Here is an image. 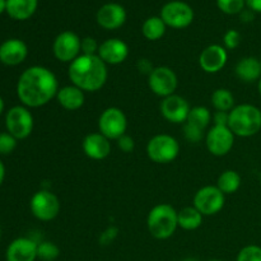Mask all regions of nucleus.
Here are the masks:
<instances>
[{"label":"nucleus","instance_id":"22","mask_svg":"<svg viewBox=\"0 0 261 261\" xmlns=\"http://www.w3.org/2000/svg\"><path fill=\"white\" fill-rule=\"evenodd\" d=\"M234 73H236L237 78L245 83H254V82L259 81L261 78L260 59L254 58V56L242 58L237 63Z\"/></svg>","mask_w":261,"mask_h":261},{"label":"nucleus","instance_id":"38","mask_svg":"<svg viewBox=\"0 0 261 261\" xmlns=\"http://www.w3.org/2000/svg\"><path fill=\"white\" fill-rule=\"evenodd\" d=\"M116 234H117L116 228H109L107 231H105L103 233H102L101 239H99V242H101L102 245H109L110 242L116 237Z\"/></svg>","mask_w":261,"mask_h":261},{"label":"nucleus","instance_id":"17","mask_svg":"<svg viewBox=\"0 0 261 261\" xmlns=\"http://www.w3.org/2000/svg\"><path fill=\"white\" fill-rule=\"evenodd\" d=\"M37 245L38 242L28 237L15 239L7 249V261H35L37 259Z\"/></svg>","mask_w":261,"mask_h":261},{"label":"nucleus","instance_id":"42","mask_svg":"<svg viewBox=\"0 0 261 261\" xmlns=\"http://www.w3.org/2000/svg\"><path fill=\"white\" fill-rule=\"evenodd\" d=\"M4 178H5V167H4V163L0 161V185L3 184Z\"/></svg>","mask_w":261,"mask_h":261},{"label":"nucleus","instance_id":"49","mask_svg":"<svg viewBox=\"0 0 261 261\" xmlns=\"http://www.w3.org/2000/svg\"><path fill=\"white\" fill-rule=\"evenodd\" d=\"M260 63H261V58H260Z\"/></svg>","mask_w":261,"mask_h":261},{"label":"nucleus","instance_id":"11","mask_svg":"<svg viewBox=\"0 0 261 261\" xmlns=\"http://www.w3.org/2000/svg\"><path fill=\"white\" fill-rule=\"evenodd\" d=\"M161 18L166 25L172 28H186L193 23L194 10L184 2H170L161 10Z\"/></svg>","mask_w":261,"mask_h":261},{"label":"nucleus","instance_id":"48","mask_svg":"<svg viewBox=\"0 0 261 261\" xmlns=\"http://www.w3.org/2000/svg\"><path fill=\"white\" fill-rule=\"evenodd\" d=\"M0 234H2V228H0Z\"/></svg>","mask_w":261,"mask_h":261},{"label":"nucleus","instance_id":"2","mask_svg":"<svg viewBox=\"0 0 261 261\" xmlns=\"http://www.w3.org/2000/svg\"><path fill=\"white\" fill-rule=\"evenodd\" d=\"M68 75L71 83L83 92H96L105 86L109 71L98 55L82 54L70 63Z\"/></svg>","mask_w":261,"mask_h":261},{"label":"nucleus","instance_id":"26","mask_svg":"<svg viewBox=\"0 0 261 261\" xmlns=\"http://www.w3.org/2000/svg\"><path fill=\"white\" fill-rule=\"evenodd\" d=\"M166 27L167 25L161 17H150L143 23V36L149 41H157L163 37L166 33Z\"/></svg>","mask_w":261,"mask_h":261},{"label":"nucleus","instance_id":"1","mask_svg":"<svg viewBox=\"0 0 261 261\" xmlns=\"http://www.w3.org/2000/svg\"><path fill=\"white\" fill-rule=\"evenodd\" d=\"M59 82L55 74L45 66L35 65L20 74L17 84V94L25 107L45 106L56 97Z\"/></svg>","mask_w":261,"mask_h":261},{"label":"nucleus","instance_id":"4","mask_svg":"<svg viewBox=\"0 0 261 261\" xmlns=\"http://www.w3.org/2000/svg\"><path fill=\"white\" fill-rule=\"evenodd\" d=\"M147 227L154 239H170L178 227L177 212L170 204H158L153 206L148 214Z\"/></svg>","mask_w":261,"mask_h":261},{"label":"nucleus","instance_id":"5","mask_svg":"<svg viewBox=\"0 0 261 261\" xmlns=\"http://www.w3.org/2000/svg\"><path fill=\"white\" fill-rule=\"evenodd\" d=\"M180 144L168 134H158L153 137L147 144V154L155 163H170L177 158Z\"/></svg>","mask_w":261,"mask_h":261},{"label":"nucleus","instance_id":"19","mask_svg":"<svg viewBox=\"0 0 261 261\" xmlns=\"http://www.w3.org/2000/svg\"><path fill=\"white\" fill-rule=\"evenodd\" d=\"M83 152L91 160H105L111 153V143L101 133H91L83 140Z\"/></svg>","mask_w":261,"mask_h":261},{"label":"nucleus","instance_id":"24","mask_svg":"<svg viewBox=\"0 0 261 261\" xmlns=\"http://www.w3.org/2000/svg\"><path fill=\"white\" fill-rule=\"evenodd\" d=\"M203 214L195 206H185L177 212L178 227L185 231H194L203 223Z\"/></svg>","mask_w":261,"mask_h":261},{"label":"nucleus","instance_id":"6","mask_svg":"<svg viewBox=\"0 0 261 261\" xmlns=\"http://www.w3.org/2000/svg\"><path fill=\"white\" fill-rule=\"evenodd\" d=\"M5 125L15 139H25L33 130V116L25 106H14L5 115Z\"/></svg>","mask_w":261,"mask_h":261},{"label":"nucleus","instance_id":"23","mask_svg":"<svg viewBox=\"0 0 261 261\" xmlns=\"http://www.w3.org/2000/svg\"><path fill=\"white\" fill-rule=\"evenodd\" d=\"M37 9V0H7V12L13 19L24 20Z\"/></svg>","mask_w":261,"mask_h":261},{"label":"nucleus","instance_id":"32","mask_svg":"<svg viewBox=\"0 0 261 261\" xmlns=\"http://www.w3.org/2000/svg\"><path fill=\"white\" fill-rule=\"evenodd\" d=\"M17 147V139L9 133H0V154H10Z\"/></svg>","mask_w":261,"mask_h":261},{"label":"nucleus","instance_id":"44","mask_svg":"<svg viewBox=\"0 0 261 261\" xmlns=\"http://www.w3.org/2000/svg\"><path fill=\"white\" fill-rule=\"evenodd\" d=\"M3 111H4V101H3L2 96H0V115L3 114Z\"/></svg>","mask_w":261,"mask_h":261},{"label":"nucleus","instance_id":"28","mask_svg":"<svg viewBox=\"0 0 261 261\" xmlns=\"http://www.w3.org/2000/svg\"><path fill=\"white\" fill-rule=\"evenodd\" d=\"M212 105L217 111L229 112L234 107V97L229 89H216L212 94Z\"/></svg>","mask_w":261,"mask_h":261},{"label":"nucleus","instance_id":"35","mask_svg":"<svg viewBox=\"0 0 261 261\" xmlns=\"http://www.w3.org/2000/svg\"><path fill=\"white\" fill-rule=\"evenodd\" d=\"M184 135H185L186 139L191 143H199L204 137V132L200 129H196V127L191 126L189 124H184Z\"/></svg>","mask_w":261,"mask_h":261},{"label":"nucleus","instance_id":"33","mask_svg":"<svg viewBox=\"0 0 261 261\" xmlns=\"http://www.w3.org/2000/svg\"><path fill=\"white\" fill-rule=\"evenodd\" d=\"M223 42H224V48L234 50V48L239 47L240 43H241V35H240L239 31L236 30L227 31L223 36Z\"/></svg>","mask_w":261,"mask_h":261},{"label":"nucleus","instance_id":"9","mask_svg":"<svg viewBox=\"0 0 261 261\" xmlns=\"http://www.w3.org/2000/svg\"><path fill=\"white\" fill-rule=\"evenodd\" d=\"M224 194L217 186H204L196 191L194 196V206L203 216H214L223 209Z\"/></svg>","mask_w":261,"mask_h":261},{"label":"nucleus","instance_id":"25","mask_svg":"<svg viewBox=\"0 0 261 261\" xmlns=\"http://www.w3.org/2000/svg\"><path fill=\"white\" fill-rule=\"evenodd\" d=\"M241 186V176L233 170H227L219 175L218 181H217V188L227 195V194H233Z\"/></svg>","mask_w":261,"mask_h":261},{"label":"nucleus","instance_id":"20","mask_svg":"<svg viewBox=\"0 0 261 261\" xmlns=\"http://www.w3.org/2000/svg\"><path fill=\"white\" fill-rule=\"evenodd\" d=\"M27 55L28 47L22 40L10 38L0 45V61L5 65H19L25 60Z\"/></svg>","mask_w":261,"mask_h":261},{"label":"nucleus","instance_id":"8","mask_svg":"<svg viewBox=\"0 0 261 261\" xmlns=\"http://www.w3.org/2000/svg\"><path fill=\"white\" fill-rule=\"evenodd\" d=\"M33 216L42 222L53 221L60 212V200L48 190H40L32 196L30 203Z\"/></svg>","mask_w":261,"mask_h":261},{"label":"nucleus","instance_id":"31","mask_svg":"<svg viewBox=\"0 0 261 261\" xmlns=\"http://www.w3.org/2000/svg\"><path fill=\"white\" fill-rule=\"evenodd\" d=\"M236 261H261V247L257 245H247L239 252Z\"/></svg>","mask_w":261,"mask_h":261},{"label":"nucleus","instance_id":"46","mask_svg":"<svg viewBox=\"0 0 261 261\" xmlns=\"http://www.w3.org/2000/svg\"><path fill=\"white\" fill-rule=\"evenodd\" d=\"M184 261H199L198 259H195V257H186Z\"/></svg>","mask_w":261,"mask_h":261},{"label":"nucleus","instance_id":"13","mask_svg":"<svg viewBox=\"0 0 261 261\" xmlns=\"http://www.w3.org/2000/svg\"><path fill=\"white\" fill-rule=\"evenodd\" d=\"M81 42L78 35L71 31L61 32L54 41V55L61 63H71L81 55Z\"/></svg>","mask_w":261,"mask_h":261},{"label":"nucleus","instance_id":"18","mask_svg":"<svg viewBox=\"0 0 261 261\" xmlns=\"http://www.w3.org/2000/svg\"><path fill=\"white\" fill-rule=\"evenodd\" d=\"M126 20V12L116 3H109L97 12V23L105 30H117Z\"/></svg>","mask_w":261,"mask_h":261},{"label":"nucleus","instance_id":"47","mask_svg":"<svg viewBox=\"0 0 261 261\" xmlns=\"http://www.w3.org/2000/svg\"><path fill=\"white\" fill-rule=\"evenodd\" d=\"M209 261H223V260H218V259H213V260H209Z\"/></svg>","mask_w":261,"mask_h":261},{"label":"nucleus","instance_id":"41","mask_svg":"<svg viewBox=\"0 0 261 261\" xmlns=\"http://www.w3.org/2000/svg\"><path fill=\"white\" fill-rule=\"evenodd\" d=\"M241 19L242 20H252L254 19V14H252V10L250 12H241Z\"/></svg>","mask_w":261,"mask_h":261},{"label":"nucleus","instance_id":"40","mask_svg":"<svg viewBox=\"0 0 261 261\" xmlns=\"http://www.w3.org/2000/svg\"><path fill=\"white\" fill-rule=\"evenodd\" d=\"M245 2H246L247 7L250 8V10L261 13V0H245Z\"/></svg>","mask_w":261,"mask_h":261},{"label":"nucleus","instance_id":"34","mask_svg":"<svg viewBox=\"0 0 261 261\" xmlns=\"http://www.w3.org/2000/svg\"><path fill=\"white\" fill-rule=\"evenodd\" d=\"M99 45L93 37H86L81 42V51L83 55H97Z\"/></svg>","mask_w":261,"mask_h":261},{"label":"nucleus","instance_id":"43","mask_svg":"<svg viewBox=\"0 0 261 261\" xmlns=\"http://www.w3.org/2000/svg\"><path fill=\"white\" fill-rule=\"evenodd\" d=\"M7 10V0H0V14Z\"/></svg>","mask_w":261,"mask_h":261},{"label":"nucleus","instance_id":"30","mask_svg":"<svg viewBox=\"0 0 261 261\" xmlns=\"http://www.w3.org/2000/svg\"><path fill=\"white\" fill-rule=\"evenodd\" d=\"M218 8L226 14H239L244 10L245 0H217Z\"/></svg>","mask_w":261,"mask_h":261},{"label":"nucleus","instance_id":"39","mask_svg":"<svg viewBox=\"0 0 261 261\" xmlns=\"http://www.w3.org/2000/svg\"><path fill=\"white\" fill-rule=\"evenodd\" d=\"M138 69H139L142 73H145L149 75L154 68H153L152 64L149 63V60H147V59H140V60L138 61Z\"/></svg>","mask_w":261,"mask_h":261},{"label":"nucleus","instance_id":"27","mask_svg":"<svg viewBox=\"0 0 261 261\" xmlns=\"http://www.w3.org/2000/svg\"><path fill=\"white\" fill-rule=\"evenodd\" d=\"M212 119V112L209 111V109L204 106H195L190 110L189 112L188 120H186V124L191 125V126L196 127V129L205 130V127L211 124Z\"/></svg>","mask_w":261,"mask_h":261},{"label":"nucleus","instance_id":"37","mask_svg":"<svg viewBox=\"0 0 261 261\" xmlns=\"http://www.w3.org/2000/svg\"><path fill=\"white\" fill-rule=\"evenodd\" d=\"M228 119H229V112L224 111H217L213 115L214 125H221V126H228Z\"/></svg>","mask_w":261,"mask_h":261},{"label":"nucleus","instance_id":"21","mask_svg":"<svg viewBox=\"0 0 261 261\" xmlns=\"http://www.w3.org/2000/svg\"><path fill=\"white\" fill-rule=\"evenodd\" d=\"M56 98L63 109L68 110V111H76L84 105L86 97L81 88L71 84V86H65L59 89Z\"/></svg>","mask_w":261,"mask_h":261},{"label":"nucleus","instance_id":"10","mask_svg":"<svg viewBox=\"0 0 261 261\" xmlns=\"http://www.w3.org/2000/svg\"><path fill=\"white\" fill-rule=\"evenodd\" d=\"M177 84V75L168 66H157L148 75V86L150 91L163 98L175 94Z\"/></svg>","mask_w":261,"mask_h":261},{"label":"nucleus","instance_id":"15","mask_svg":"<svg viewBox=\"0 0 261 261\" xmlns=\"http://www.w3.org/2000/svg\"><path fill=\"white\" fill-rule=\"evenodd\" d=\"M228 60L227 50L221 45H211L201 51L199 56V65L205 73L214 74L221 71Z\"/></svg>","mask_w":261,"mask_h":261},{"label":"nucleus","instance_id":"45","mask_svg":"<svg viewBox=\"0 0 261 261\" xmlns=\"http://www.w3.org/2000/svg\"><path fill=\"white\" fill-rule=\"evenodd\" d=\"M257 91H259V94L261 97V78L259 79V83H257Z\"/></svg>","mask_w":261,"mask_h":261},{"label":"nucleus","instance_id":"7","mask_svg":"<svg viewBox=\"0 0 261 261\" xmlns=\"http://www.w3.org/2000/svg\"><path fill=\"white\" fill-rule=\"evenodd\" d=\"M98 129L102 135L110 140H117L125 135L127 129V120L124 111L119 107H109L98 119Z\"/></svg>","mask_w":261,"mask_h":261},{"label":"nucleus","instance_id":"29","mask_svg":"<svg viewBox=\"0 0 261 261\" xmlns=\"http://www.w3.org/2000/svg\"><path fill=\"white\" fill-rule=\"evenodd\" d=\"M60 255V249L54 242L42 241L37 245V257L42 261H54Z\"/></svg>","mask_w":261,"mask_h":261},{"label":"nucleus","instance_id":"14","mask_svg":"<svg viewBox=\"0 0 261 261\" xmlns=\"http://www.w3.org/2000/svg\"><path fill=\"white\" fill-rule=\"evenodd\" d=\"M190 110L191 107L189 102L178 94H171L166 97L161 103V114L172 124H182V122L185 124Z\"/></svg>","mask_w":261,"mask_h":261},{"label":"nucleus","instance_id":"36","mask_svg":"<svg viewBox=\"0 0 261 261\" xmlns=\"http://www.w3.org/2000/svg\"><path fill=\"white\" fill-rule=\"evenodd\" d=\"M117 147L120 148V149L122 150L124 153H130L134 150L135 148V143H134V139H133L132 137H129V135H122L121 138H119L117 139Z\"/></svg>","mask_w":261,"mask_h":261},{"label":"nucleus","instance_id":"3","mask_svg":"<svg viewBox=\"0 0 261 261\" xmlns=\"http://www.w3.org/2000/svg\"><path fill=\"white\" fill-rule=\"evenodd\" d=\"M228 127L237 137H254L261 130V110L250 103L234 106L229 111Z\"/></svg>","mask_w":261,"mask_h":261},{"label":"nucleus","instance_id":"16","mask_svg":"<svg viewBox=\"0 0 261 261\" xmlns=\"http://www.w3.org/2000/svg\"><path fill=\"white\" fill-rule=\"evenodd\" d=\"M97 55L106 65H117L126 60L129 47L120 38H109L99 45Z\"/></svg>","mask_w":261,"mask_h":261},{"label":"nucleus","instance_id":"12","mask_svg":"<svg viewBox=\"0 0 261 261\" xmlns=\"http://www.w3.org/2000/svg\"><path fill=\"white\" fill-rule=\"evenodd\" d=\"M205 144L209 152L217 157H222L231 152L234 144V134L228 126L214 125L205 137Z\"/></svg>","mask_w":261,"mask_h":261}]
</instances>
